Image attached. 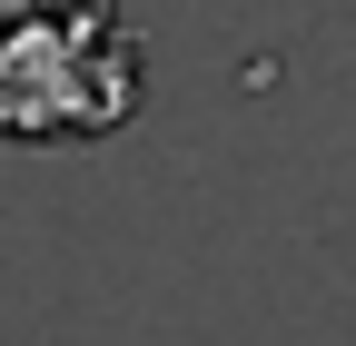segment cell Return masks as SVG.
Instances as JSON below:
<instances>
[{
	"label": "cell",
	"instance_id": "cell-1",
	"mask_svg": "<svg viewBox=\"0 0 356 346\" xmlns=\"http://www.w3.org/2000/svg\"><path fill=\"white\" fill-rule=\"evenodd\" d=\"M149 60L119 0H0V139H119Z\"/></svg>",
	"mask_w": 356,
	"mask_h": 346
}]
</instances>
